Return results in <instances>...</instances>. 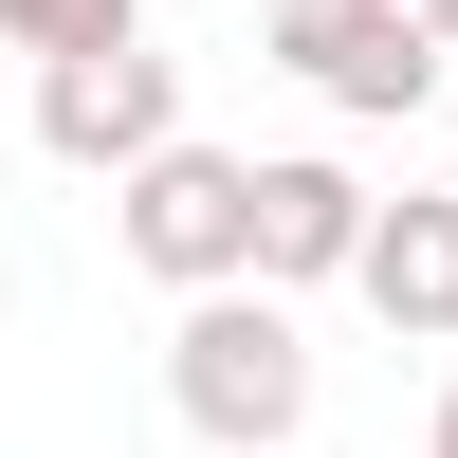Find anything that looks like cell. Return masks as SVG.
Instances as JSON below:
<instances>
[{
  "label": "cell",
  "mask_w": 458,
  "mask_h": 458,
  "mask_svg": "<svg viewBox=\"0 0 458 458\" xmlns=\"http://www.w3.org/2000/svg\"><path fill=\"white\" fill-rule=\"evenodd\" d=\"M349 293L403 330V349H458V202H367V239H349Z\"/></svg>",
  "instance_id": "8992f818"
},
{
  "label": "cell",
  "mask_w": 458,
  "mask_h": 458,
  "mask_svg": "<svg viewBox=\"0 0 458 458\" xmlns=\"http://www.w3.org/2000/svg\"><path fill=\"white\" fill-rule=\"evenodd\" d=\"M73 37H147V0H0V55H73Z\"/></svg>",
  "instance_id": "52a82bcc"
},
{
  "label": "cell",
  "mask_w": 458,
  "mask_h": 458,
  "mask_svg": "<svg viewBox=\"0 0 458 458\" xmlns=\"http://www.w3.org/2000/svg\"><path fill=\"white\" fill-rule=\"evenodd\" d=\"M183 129V73L147 55V37H73V55H37V147H55V165H147V147Z\"/></svg>",
  "instance_id": "3957f363"
},
{
  "label": "cell",
  "mask_w": 458,
  "mask_h": 458,
  "mask_svg": "<svg viewBox=\"0 0 458 458\" xmlns=\"http://www.w3.org/2000/svg\"><path fill=\"white\" fill-rule=\"evenodd\" d=\"M239 220H257V165L239 147H147V165H110V239L147 257L165 293H202V276H239Z\"/></svg>",
  "instance_id": "7a4b0ae2"
},
{
  "label": "cell",
  "mask_w": 458,
  "mask_h": 458,
  "mask_svg": "<svg viewBox=\"0 0 458 458\" xmlns=\"http://www.w3.org/2000/svg\"><path fill=\"white\" fill-rule=\"evenodd\" d=\"M422 458H458V386H440V422H422Z\"/></svg>",
  "instance_id": "9c48e42d"
},
{
  "label": "cell",
  "mask_w": 458,
  "mask_h": 458,
  "mask_svg": "<svg viewBox=\"0 0 458 458\" xmlns=\"http://www.w3.org/2000/svg\"><path fill=\"white\" fill-rule=\"evenodd\" d=\"M276 73H312L330 110H367V129H403V110L440 92V37L403 19V0H276Z\"/></svg>",
  "instance_id": "277c9868"
},
{
  "label": "cell",
  "mask_w": 458,
  "mask_h": 458,
  "mask_svg": "<svg viewBox=\"0 0 458 458\" xmlns=\"http://www.w3.org/2000/svg\"><path fill=\"white\" fill-rule=\"evenodd\" d=\"M349 239H367V183L330 165V147H276V165H257V220H239V276L312 293V276H349Z\"/></svg>",
  "instance_id": "5b68a950"
},
{
  "label": "cell",
  "mask_w": 458,
  "mask_h": 458,
  "mask_svg": "<svg viewBox=\"0 0 458 458\" xmlns=\"http://www.w3.org/2000/svg\"><path fill=\"white\" fill-rule=\"evenodd\" d=\"M403 19H422V37H440V55H458V0H403Z\"/></svg>",
  "instance_id": "ba28073f"
},
{
  "label": "cell",
  "mask_w": 458,
  "mask_h": 458,
  "mask_svg": "<svg viewBox=\"0 0 458 458\" xmlns=\"http://www.w3.org/2000/svg\"><path fill=\"white\" fill-rule=\"evenodd\" d=\"M0 312H19V276H0Z\"/></svg>",
  "instance_id": "30bf717a"
},
{
  "label": "cell",
  "mask_w": 458,
  "mask_h": 458,
  "mask_svg": "<svg viewBox=\"0 0 458 458\" xmlns=\"http://www.w3.org/2000/svg\"><path fill=\"white\" fill-rule=\"evenodd\" d=\"M165 403H183V440L276 458L293 422H312V330H293V293L276 276H202L183 330H165Z\"/></svg>",
  "instance_id": "6da1fadb"
}]
</instances>
